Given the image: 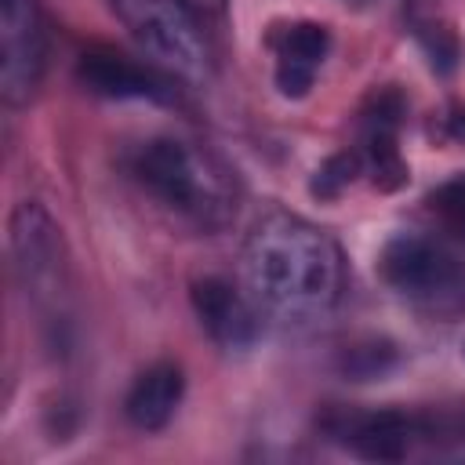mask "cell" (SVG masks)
Returning <instances> with one entry per match:
<instances>
[{"label": "cell", "mask_w": 465, "mask_h": 465, "mask_svg": "<svg viewBox=\"0 0 465 465\" xmlns=\"http://www.w3.org/2000/svg\"><path fill=\"white\" fill-rule=\"evenodd\" d=\"M381 280L432 320L465 316V262L421 232H396L378 254Z\"/></svg>", "instance_id": "obj_3"}, {"label": "cell", "mask_w": 465, "mask_h": 465, "mask_svg": "<svg viewBox=\"0 0 465 465\" xmlns=\"http://www.w3.org/2000/svg\"><path fill=\"white\" fill-rule=\"evenodd\" d=\"M360 171H363V156H360V149H341V153H334V156H327V160L320 163V171H316L309 193L320 196V200H334L345 185L356 182Z\"/></svg>", "instance_id": "obj_14"}, {"label": "cell", "mask_w": 465, "mask_h": 465, "mask_svg": "<svg viewBox=\"0 0 465 465\" xmlns=\"http://www.w3.org/2000/svg\"><path fill=\"white\" fill-rule=\"evenodd\" d=\"M131 174L153 200L200 229H225L236 218V182L196 142L156 134L138 145Z\"/></svg>", "instance_id": "obj_2"}, {"label": "cell", "mask_w": 465, "mask_h": 465, "mask_svg": "<svg viewBox=\"0 0 465 465\" xmlns=\"http://www.w3.org/2000/svg\"><path fill=\"white\" fill-rule=\"evenodd\" d=\"M200 327L229 352H247L262 334V309L251 294L222 276H203L189 291Z\"/></svg>", "instance_id": "obj_10"}, {"label": "cell", "mask_w": 465, "mask_h": 465, "mask_svg": "<svg viewBox=\"0 0 465 465\" xmlns=\"http://www.w3.org/2000/svg\"><path fill=\"white\" fill-rule=\"evenodd\" d=\"M385 360H392V349H389V345H381V341L360 345V349H352V352L345 356V371H349L356 381H363V378L381 374V371H385Z\"/></svg>", "instance_id": "obj_16"}, {"label": "cell", "mask_w": 465, "mask_h": 465, "mask_svg": "<svg viewBox=\"0 0 465 465\" xmlns=\"http://www.w3.org/2000/svg\"><path fill=\"white\" fill-rule=\"evenodd\" d=\"M182 396H185V374H182V367L171 363V360H160V363L145 367L134 378V385H131V392L124 400V414H127V421L134 429L160 432L174 418Z\"/></svg>", "instance_id": "obj_12"}, {"label": "cell", "mask_w": 465, "mask_h": 465, "mask_svg": "<svg viewBox=\"0 0 465 465\" xmlns=\"http://www.w3.org/2000/svg\"><path fill=\"white\" fill-rule=\"evenodd\" d=\"M331 436L345 443L352 454L367 461H403L421 436H429L425 421L407 411H349L327 421Z\"/></svg>", "instance_id": "obj_8"}, {"label": "cell", "mask_w": 465, "mask_h": 465, "mask_svg": "<svg viewBox=\"0 0 465 465\" xmlns=\"http://www.w3.org/2000/svg\"><path fill=\"white\" fill-rule=\"evenodd\" d=\"M425 203H429L432 218L440 222V229L447 236H454L458 243H465V174H454L443 185H436Z\"/></svg>", "instance_id": "obj_13"}, {"label": "cell", "mask_w": 465, "mask_h": 465, "mask_svg": "<svg viewBox=\"0 0 465 465\" xmlns=\"http://www.w3.org/2000/svg\"><path fill=\"white\" fill-rule=\"evenodd\" d=\"M407 116V102L396 87H381L367 98L363 113H360V156H363V171L371 174V182L385 193L400 189L407 182V163L400 156L396 134L400 124Z\"/></svg>", "instance_id": "obj_9"}, {"label": "cell", "mask_w": 465, "mask_h": 465, "mask_svg": "<svg viewBox=\"0 0 465 465\" xmlns=\"http://www.w3.org/2000/svg\"><path fill=\"white\" fill-rule=\"evenodd\" d=\"M272 54H276V87L283 98H305L327 51H331V33L320 22H291L269 36Z\"/></svg>", "instance_id": "obj_11"}, {"label": "cell", "mask_w": 465, "mask_h": 465, "mask_svg": "<svg viewBox=\"0 0 465 465\" xmlns=\"http://www.w3.org/2000/svg\"><path fill=\"white\" fill-rule=\"evenodd\" d=\"M243 283L265 316L309 327L341 298V251L302 214L272 211L243 243Z\"/></svg>", "instance_id": "obj_1"}, {"label": "cell", "mask_w": 465, "mask_h": 465, "mask_svg": "<svg viewBox=\"0 0 465 465\" xmlns=\"http://www.w3.org/2000/svg\"><path fill=\"white\" fill-rule=\"evenodd\" d=\"M131 40L171 76H207V40L185 0H113Z\"/></svg>", "instance_id": "obj_4"}, {"label": "cell", "mask_w": 465, "mask_h": 465, "mask_svg": "<svg viewBox=\"0 0 465 465\" xmlns=\"http://www.w3.org/2000/svg\"><path fill=\"white\" fill-rule=\"evenodd\" d=\"M11 265L25 294L36 302L58 298L65 283V251L62 229L40 203H18L11 214Z\"/></svg>", "instance_id": "obj_6"}, {"label": "cell", "mask_w": 465, "mask_h": 465, "mask_svg": "<svg viewBox=\"0 0 465 465\" xmlns=\"http://www.w3.org/2000/svg\"><path fill=\"white\" fill-rule=\"evenodd\" d=\"M76 80L102 98L116 102H174V84L171 73L160 65H145L131 54H120L113 47H91L76 62Z\"/></svg>", "instance_id": "obj_7"}, {"label": "cell", "mask_w": 465, "mask_h": 465, "mask_svg": "<svg viewBox=\"0 0 465 465\" xmlns=\"http://www.w3.org/2000/svg\"><path fill=\"white\" fill-rule=\"evenodd\" d=\"M47 29L36 0H0V94L25 105L44 76Z\"/></svg>", "instance_id": "obj_5"}, {"label": "cell", "mask_w": 465, "mask_h": 465, "mask_svg": "<svg viewBox=\"0 0 465 465\" xmlns=\"http://www.w3.org/2000/svg\"><path fill=\"white\" fill-rule=\"evenodd\" d=\"M421 44H425V51H429V58H432V69L450 73V69L458 65V40H454L450 29L425 25V29H421Z\"/></svg>", "instance_id": "obj_15"}]
</instances>
